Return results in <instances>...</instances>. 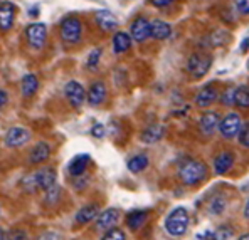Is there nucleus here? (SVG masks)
Segmentation results:
<instances>
[{
	"label": "nucleus",
	"instance_id": "f8f14e48",
	"mask_svg": "<svg viewBox=\"0 0 249 240\" xmlns=\"http://www.w3.org/2000/svg\"><path fill=\"white\" fill-rule=\"evenodd\" d=\"M106 94H108V89H106V84L103 81H94L91 82L89 89L86 91V101L91 106H100V104L105 103Z\"/></svg>",
	"mask_w": 249,
	"mask_h": 240
},
{
	"label": "nucleus",
	"instance_id": "7ed1b4c3",
	"mask_svg": "<svg viewBox=\"0 0 249 240\" xmlns=\"http://www.w3.org/2000/svg\"><path fill=\"white\" fill-rule=\"evenodd\" d=\"M59 35L64 42L78 44L83 37V22L76 16H68L59 24Z\"/></svg>",
	"mask_w": 249,
	"mask_h": 240
},
{
	"label": "nucleus",
	"instance_id": "dca6fc26",
	"mask_svg": "<svg viewBox=\"0 0 249 240\" xmlns=\"http://www.w3.org/2000/svg\"><path fill=\"white\" fill-rule=\"evenodd\" d=\"M120 212L116 208H106L103 212H100V215L96 217V228L98 230H109L115 228V225L118 224Z\"/></svg>",
	"mask_w": 249,
	"mask_h": 240
},
{
	"label": "nucleus",
	"instance_id": "4c0bfd02",
	"mask_svg": "<svg viewBox=\"0 0 249 240\" xmlns=\"http://www.w3.org/2000/svg\"><path fill=\"white\" fill-rule=\"evenodd\" d=\"M91 134H93L94 138H98V140H101V138L106 136V128L101 123H96V125H93V128H91Z\"/></svg>",
	"mask_w": 249,
	"mask_h": 240
},
{
	"label": "nucleus",
	"instance_id": "f704fd0d",
	"mask_svg": "<svg viewBox=\"0 0 249 240\" xmlns=\"http://www.w3.org/2000/svg\"><path fill=\"white\" fill-rule=\"evenodd\" d=\"M224 34H226V32H222V31H215V32H212V34L207 37L209 46H212V47L222 46V44H224L226 39H221V35H224Z\"/></svg>",
	"mask_w": 249,
	"mask_h": 240
},
{
	"label": "nucleus",
	"instance_id": "2f4dec72",
	"mask_svg": "<svg viewBox=\"0 0 249 240\" xmlns=\"http://www.w3.org/2000/svg\"><path fill=\"white\" fill-rule=\"evenodd\" d=\"M101 240H126V235L122 228L115 227V228H109V230L105 232V235L101 237Z\"/></svg>",
	"mask_w": 249,
	"mask_h": 240
},
{
	"label": "nucleus",
	"instance_id": "393cba45",
	"mask_svg": "<svg viewBox=\"0 0 249 240\" xmlns=\"http://www.w3.org/2000/svg\"><path fill=\"white\" fill-rule=\"evenodd\" d=\"M148 220V212L146 210H133L126 215V225L131 230H140Z\"/></svg>",
	"mask_w": 249,
	"mask_h": 240
},
{
	"label": "nucleus",
	"instance_id": "1a4fd4ad",
	"mask_svg": "<svg viewBox=\"0 0 249 240\" xmlns=\"http://www.w3.org/2000/svg\"><path fill=\"white\" fill-rule=\"evenodd\" d=\"M130 37L135 42H145L150 37V20L143 16L135 17L130 25Z\"/></svg>",
	"mask_w": 249,
	"mask_h": 240
},
{
	"label": "nucleus",
	"instance_id": "b1692460",
	"mask_svg": "<svg viewBox=\"0 0 249 240\" xmlns=\"http://www.w3.org/2000/svg\"><path fill=\"white\" fill-rule=\"evenodd\" d=\"M131 37L128 32H116L115 35H113V50H115V54H124L130 50L131 47Z\"/></svg>",
	"mask_w": 249,
	"mask_h": 240
},
{
	"label": "nucleus",
	"instance_id": "a211bd4d",
	"mask_svg": "<svg viewBox=\"0 0 249 240\" xmlns=\"http://www.w3.org/2000/svg\"><path fill=\"white\" fill-rule=\"evenodd\" d=\"M172 35V25L162 19H155L150 22V37L155 41H165Z\"/></svg>",
	"mask_w": 249,
	"mask_h": 240
},
{
	"label": "nucleus",
	"instance_id": "9b49d317",
	"mask_svg": "<svg viewBox=\"0 0 249 240\" xmlns=\"http://www.w3.org/2000/svg\"><path fill=\"white\" fill-rule=\"evenodd\" d=\"M32 175V181H34L36 190H42L46 192L47 188H51L53 185H56V172L53 168H41L37 172L31 173Z\"/></svg>",
	"mask_w": 249,
	"mask_h": 240
},
{
	"label": "nucleus",
	"instance_id": "de8ad7c7",
	"mask_svg": "<svg viewBox=\"0 0 249 240\" xmlns=\"http://www.w3.org/2000/svg\"><path fill=\"white\" fill-rule=\"evenodd\" d=\"M237 240H249V234H244V235H241Z\"/></svg>",
	"mask_w": 249,
	"mask_h": 240
},
{
	"label": "nucleus",
	"instance_id": "a878e982",
	"mask_svg": "<svg viewBox=\"0 0 249 240\" xmlns=\"http://www.w3.org/2000/svg\"><path fill=\"white\" fill-rule=\"evenodd\" d=\"M148 156L146 155H135V156H131L130 160H128V163H126V166H128V170H130L131 173H140V172H143V170L148 166Z\"/></svg>",
	"mask_w": 249,
	"mask_h": 240
},
{
	"label": "nucleus",
	"instance_id": "20e7f679",
	"mask_svg": "<svg viewBox=\"0 0 249 240\" xmlns=\"http://www.w3.org/2000/svg\"><path fill=\"white\" fill-rule=\"evenodd\" d=\"M212 65V56L207 52H194L187 59V72L192 79H200L209 72Z\"/></svg>",
	"mask_w": 249,
	"mask_h": 240
},
{
	"label": "nucleus",
	"instance_id": "ddd939ff",
	"mask_svg": "<svg viewBox=\"0 0 249 240\" xmlns=\"http://www.w3.org/2000/svg\"><path fill=\"white\" fill-rule=\"evenodd\" d=\"M94 20H96L98 27L103 32H113L118 27V19L116 16L108 9H100L94 12Z\"/></svg>",
	"mask_w": 249,
	"mask_h": 240
},
{
	"label": "nucleus",
	"instance_id": "cd10ccee",
	"mask_svg": "<svg viewBox=\"0 0 249 240\" xmlns=\"http://www.w3.org/2000/svg\"><path fill=\"white\" fill-rule=\"evenodd\" d=\"M226 207H228L226 196L217 195L211 200V203H209V212H211V215H221V213L226 210Z\"/></svg>",
	"mask_w": 249,
	"mask_h": 240
},
{
	"label": "nucleus",
	"instance_id": "49530a36",
	"mask_svg": "<svg viewBox=\"0 0 249 240\" xmlns=\"http://www.w3.org/2000/svg\"><path fill=\"white\" fill-rule=\"evenodd\" d=\"M5 237H7L5 230H3V228H0V240H5Z\"/></svg>",
	"mask_w": 249,
	"mask_h": 240
},
{
	"label": "nucleus",
	"instance_id": "423d86ee",
	"mask_svg": "<svg viewBox=\"0 0 249 240\" xmlns=\"http://www.w3.org/2000/svg\"><path fill=\"white\" fill-rule=\"evenodd\" d=\"M243 126V119H241L239 112H229L219 121V133L226 140H232L239 134V129Z\"/></svg>",
	"mask_w": 249,
	"mask_h": 240
},
{
	"label": "nucleus",
	"instance_id": "f257e3e1",
	"mask_svg": "<svg viewBox=\"0 0 249 240\" xmlns=\"http://www.w3.org/2000/svg\"><path fill=\"white\" fill-rule=\"evenodd\" d=\"M207 172H209L207 165L204 161L187 158L178 166V178H180V181L187 185V187H194V185H199L200 181L206 180Z\"/></svg>",
	"mask_w": 249,
	"mask_h": 240
},
{
	"label": "nucleus",
	"instance_id": "79ce46f5",
	"mask_svg": "<svg viewBox=\"0 0 249 240\" xmlns=\"http://www.w3.org/2000/svg\"><path fill=\"white\" fill-rule=\"evenodd\" d=\"M39 240H56V234H53V232H46V234H42Z\"/></svg>",
	"mask_w": 249,
	"mask_h": 240
},
{
	"label": "nucleus",
	"instance_id": "39448f33",
	"mask_svg": "<svg viewBox=\"0 0 249 240\" xmlns=\"http://www.w3.org/2000/svg\"><path fill=\"white\" fill-rule=\"evenodd\" d=\"M25 39L27 44L31 46V49L41 50L46 46L47 41V27L42 22H34V24H29L25 27Z\"/></svg>",
	"mask_w": 249,
	"mask_h": 240
},
{
	"label": "nucleus",
	"instance_id": "e433bc0d",
	"mask_svg": "<svg viewBox=\"0 0 249 240\" xmlns=\"http://www.w3.org/2000/svg\"><path fill=\"white\" fill-rule=\"evenodd\" d=\"M234 5L241 16H249V0H234Z\"/></svg>",
	"mask_w": 249,
	"mask_h": 240
},
{
	"label": "nucleus",
	"instance_id": "c85d7f7f",
	"mask_svg": "<svg viewBox=\"0 0 249 240\" xmlns=\"http://www.w3.org/2000/svg\"><path fill=\"white\" fill-rule=\"evenodd\" d=\"M59 198H61V187L57 183L44 192V203H46V205H49V207L56 205V203L59 202Z\"/></svg>",
	"mask_w": 249,
	"mask_h": 240
},
{
	"label": "nucleus",
	"instance_id": "f03ea898",
	"mask_svg": "<svg viewBox=\"0 0 249 240\" xmlns=\"http://www.w3.org/2000/svg\"><path fill=\"white\" fill-rule=\"evenodd\" d=\"M189 212L184 207H177L165 218V230L172 237H182L187 232V228H189Z\"/></svg>",
	"mask_w": 249,
	"mask_h": 240
},
{
	"label": "nucleus",
	"instance_id": "37998d69",
	"mask_svg": "<svg viewBox=\"0 0 249 240\" xmlns=\"http://www.w3.org/2000/svg\"><path fill=\"white\" fill-rule=\"evenodd\" d=\"M249 49V37H246L243 41V44H241V52H248Z\"/></svg>",
	"mask_w": 249,
	"mask_h": 240
},
{
	"label": "nucleus",
	"instance_id": "58836bf2",
	"mask_svg": "<svg viewBox=\"0 0 249 240\" xmlns=\"http://www.w3.org/2000/svg\"><path fill=\"white\" fill-rule=\"evenodd\" d=\"M72 185H74L76 190H81V188H86V185H88V176H86V175H83V176L72 178Z\"/></svg>",
	"mask_w": 249,
	"mask_h": 240
},
{
	"label": "nucleus",
	"instance_id": "72a5a7b5",
	"mask_svg": "<svg viewBox=\"0 0 249 240\" xmlns=\"http://www.w3.org/2000/svg\"><path fill=\"white\" fill-rule=\"evenodd\" d=\"M237 138H239V143L243 144L244 148H249V121L244 123V125L241 126Z\"/></svg>",
	"mask_w": 249,
	"mask_h": 240
},
{
	"label": "nucleus",
	"instance_id": "c9c22d12",
	"mask_svg": "<svg viewBox=\"0 0 249 240\" xmlns=\"http://www.w3.org/2000/svg\"><path fill=\"white\" fill-rule=\"evenodd\" d=\"M5 240H29V235H27V232L22 230V228H16V230L7 234Z\"/></svg>",
	"mask_w": 249,
	"mask_h": 240
},
{
	"label": "nucleus",
	"instance_id": "9d476101",
	"mask_svg": "<svg viewBox=\"0 0 249 240\" xmlns=\"http://www.w3.org/2000/svg\"><path fill=\"white\" fill-rule=\"evenodd\" d=\"M17 16V5L9 0H2L0 2V31L7 32L12 29L14 20Z\"/></svg>",
	"mask_w": 249,
	"mask_h": 240
},
{
	"label": "nucleus",
	"instance_id": "6e6552de",
	"mask_svg": "<svg viewBox=\"0 0 249 240\" xmlns=\"http://www.w3.org/2000/svg\"><path fill=\"white\" fill-rule=\"evenodd\" d=\"M29 141H31V131L24 126H12L3 138V143L7 148H22Z\"/></svg>",
	"mask_w": 249,
	"mask_h": 240
},
{
	"label": "nucleus",
	"instance_id": "c03bdc74",
	"mask_svg": "<svg viewBox=\"0 0 249 240\" xmlns=\"http://www.w3.org/2000/svg\"><path fill=\"white\" fill-rule=\"evenodd\" d=\"M29 16H31V17H37L39 16V7H32L31 12H29Z\"/></svg>",
	"mask_w": 249,
	"mask_h": 240
},
{
	"label": "nucleus",
	"instance_id": "a19ab883",
	"mask_svg": "<svg viewBox=\"0 0 249 240\" xmlns=\"http://www.w3.org/2000/svg\"><path fill=\"white\" fill-rule=\"evenodd\" d=\"M7 103H9V94H7L5 89H2V87H0V111L7 106Z\"/></svg>",
	"mask_w": 249,
	"mask_h": 240
},
{
	"label": "nucleus",
	"instance_id": "2eb2a0df",
	"mask_svg": "<svg viewBox=\"0 0 249 240\" xmlns=\"http://www.w3.org/2000/svg\"><path fill=\"white\" fill-rule=\"evenodd\" d=\"M219 99V91L214 84H207L197 93L196 96V106L199 108H209Z\"/></svg>",
	"mask_w": 249,
	"mask_h": 240
},
{
	"label": "nucleus",
	"instance_id": "ea45409f",
	"mask_svg": "<svg viewBox=\"0 0 249 240\" xmlns=\"http://www.w3.org/2000/svg\"><path fill=\"white\" fill-rule=\"evenodd\" d=\"M175 0H150V3H152L153 7H157V9H163V7H168L172 5Z\"/></svg>",
	"mask_w": 249,
	"mask_h": 240
},
{
	"label": "nucleus",
	"instance_id": "5701e85b",
	"mask_svg": "<svg viewBox=\"0 0 249 240\" xmlns=\"http://www.w3.org/2000/svg\"><path fill=\"white\" fill-rule=\"evenodd\" d=\"M39 91V78L36 74H25L20 81V93L24 97H32Z\"/></svg>",
	"mask_w": 249,
	"mask_h": 240
},
{
	"label": "nucleus",
	"instance_id": "f3484780",
	"mask_svg": "<svg viewBox=\"0 0 249 240\" xmlns=\"http://www.w3.org/2000/svg\"><path fill=\"white\" fill-rule=\"evenodd\" d=\"M51 156V146L46 141H39L34 144V148L29 153V165H41V163L47 161Z\"/></svg>",
	"mask_w": 249,
	"mask_h": 240
},
{
	"label": "nucleus",
	"instance_id": "6ab92c4d",
	"mask_svg": "<svg viewBox=\"0 0 249 240\" xmlns=\"http://www.w3.org/2000/svg\"><path fill=\"white\" fill-rule=\"evenodd\" d=\"M163 136H165V126L159 125V123H153V125L146 126V128L142 131L140 140L146 144H153L162 140Z\"/></svg>",
	"mask_w": 249,
	"mask_h": 240
},
{
	"label": "nucleus",
	"instance_id": "4468645a",
	"mask_svg": "<svg viewBox=\"0 0 249 240\" xmlns=\"http://www.w3.org/2000/svg\"><path fill=\"white\" fill-rule=\"evenodd\" d=\"M219 121H221V116L215 111H206L199 119V128L200 133L204 136H212L215 133V129L219 128Z\"/></svg>",
	"mask_w": 249,
	"mask_h": 240
},
{
	"label": "nucleus",
	"instance_id": "bb28decb",
	"mask_svg": "<svg viewBox=\"0 0 249 240\" xmlns=\"http://www.w3.org/2000/svg\"><path fill=\"white\" fill-rule=\"evenodd\" d=\"M234 104L239 108H249V86H237L234 91Z\"/></svg>",
	"mask_w": 249,
	"mask_h": 240
},
{
	"label": "nucleus",
	"instance_id": "0eeeda50",
	"mask_svg": "<svg viewBox=\"0 0 249 240\" xmlns=\"http://www.w3.org/2000/svg\"><path fill=\"white\" fill-rule=\"evenodd\" d=\"M64 96L68 103L74 109H79L86 101V89L81 82L78 81H68L64 86Z\"/></svg>",
	"mask_w": 249,
	"mask_h": 240
},
{
	"label": "nucleus",
	"instance_id": "aec40b11",
	"mask_svg": "<svg viewBox=\"0 0 249 240\" xmlns=\"http://www.w3.org/2000/svg\"><path fill=\"white\" fill-rule=\"evenodd\" d=\"M89 155H78L69 161L68 165V173L71 178H76V176H83L86 175V170H88V165H89Z\"/></svg>",
	"mask_w": 249,
	"mask_h": 240
},
{
	"label": "nucleus",
	"instance_id": "412c9836",
	"mask_svg": "<svg viewBox=\"0 0 249 240\" xmlns=\"http://www.w3.org/2000/svg\"><path fill=\"white\" fill-rule=\"evenodd\" d=\"M98 215H100V205L98 203H89V205H84L78 210L74 222L78 225H86L89 222H93Z\"/></svg>",
	"mask_w": 249,
	"mask_h": 240
},
{
	"label": "nucleus",
	"instance_id": "473e14b6",
	"mask_svg": "<svg viewBox=\"0 0 249 240\" xmlns=\"http://www.w3.org/2000/svg\"><path fill=\"white\" fill-rule=\"evenodd\" d=\"M234 91H236V87H228L222 93V96L219 97L222 106H234Z\"/></svg>",
	"mask_w": 249,
	"mask_h": 240
},
{
	"label": "nucleus",
	"instance_id": "c756f323",
	"mask_svg": "<svg viewBox=\"0 0 249 240\" xmlns=\"http://www.w3.org/2000/svg\"><path fill=\"white\" fill-rule=\"evenodd\" d=\"M101 56H103V49L101 47H96L89 52L86 59V69L88 71H96L98 65H100V61H101Z\"/></svg>",
	"mask_w": 249,
	"mask_h": 240
},
{
	"label": "nucleus",
	"instance_id": "a18cd8bd",
	"mask_svg": "<svg viewBox=\"0 0 249 240\" xmlns=\"http://www.w3.org/2000/svg\"><path fill=\"white\" fill-rule=\"evenodd\" d=\"M244 217L249 220V198L246 200V205H244Z\"/></svg>",
	"mask_w": 249,
	"mask_h": 240
},
{
	"label": "nucleus",
	"instance_id": "4be33fe9",
	"mask_svg": "<svg viewBox=\"0 0 249 240\" xmlns=\"http://www.w3.org/2000/svg\"><path fill=\"white\" fill-rule=\"evenodd\" d=\"M234 160H236L234 153H231V151H222V153H219V155L214 158V170H215V173H217V175L228 173L229 170L232 168Z\"/></svg>",
	"mask_w": 249,
	"mask_h": 240
},
{
	"label": "nucleus",
	"instance_id": "7c9ffc66",
	"mask_svg": "<svg viewBox=\"0 0 249 240\" xmlns=\"http://www.w3.org/2000/svg\"><path fill=\"white\" fill-rule=\"evenodd\" d=\"M206 235L211 237V240H228L232 237V228L228 227V225H222L215 232H207Z\"/></svg>",
	"mask_w": 249,
	"mask_h": 240
}]
</instances>
